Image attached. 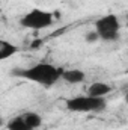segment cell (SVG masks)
<instances>
[{
    "label": "cell",
    "mask_w": 128,
    "mask_h": 130,
    "mask_svg": "<svg viewBox=\"0 0 128 130\" xmlns=\"http://www.w3.org/2000/svg\"><path fill=\"white\" fill-rule=\"evenodd\" d=\"M62 70L63 68L48 64V62H38L27 68H15V70H12V74L15 77H21V79H26V80L35 82L38 85L50 88L60 80Z\"/></svg>",
    "instance_id": "cell-1"
},
{
    "label": "cell",
    "mask_w": 128,
    "mask_h": 130,
    "mask_svg": "<svg viewBox=\"0 0 128 130\" xmlns=\"http://www.w3.org/2000/svg\"><path fill=\"white\" fill-rule=\"evenodd\" d=\"M54 23V15L48 11L44 9H38L35 8L32 11H29L27 14H24L20 18V24L26 29H32V30H41V29H47Z\"/></svg>",
    "instance_id": "cell-2"
},
{
    "label": "cell",
    "mask_w": 128,
    "mask_h": 130,
    "mask_svg": "<svg viewBox=\"0 0 128 130\" xmlns=\"http://www.w3.org/2000/svg\"><path fill=\"white\" fill-rule=\"evenodd\" d=\"M121 23L115 14L104 15L95 21V32L98 33L99 39L102 41H116L119 39Z\"/></svg>",
    "instance_id": "cell-3"
},
{
    "label": "cell",
    "mask_w": 128,
    "mask_h": 130,
    "mask_svg": "<svg viewBox=\"0 0 128 130\" xmlns=\"http://www.w3.org/2000/svg\"><path fill=\"white\" fill-rule=\"evenodd\" d=\"M105 107V100L91 95H78V97L66 100V109L72 112H99Z\"/></svg>",
    "instance_id": "cell-4"
},
{
    "label": "cell",
    "mask_w": 128,
    "mask_h": 130,
    "mask_svg": "<svg viewBox=\"0 0 128 130\" xmlns=\"http://www.w3.org/2000/svg\"><path fill=\"white\" fill-rule=\"evenodd\" d=\"M60 79L65 80L66 83L77 85V83H81L86 80V74H84V71H81L78 68H69V70H62Z\"/></svg>",
    "instance_id": "cell-5"
},
{
    "label": "cell",
    "mask_w": 128,
    "mask_h": 130,
    "mask_svg": "<svg viewBox=\"0 0 128 130\" xmlns=\"http://www.w3.org/2000/svg\"><path fill=\"white\" fill-rule=\"evenodd\" d=\"M112 86L104 83V82H95L88 88V95L91 97H98V98H104L105 95H109L112 92Z\"/></svg>",
    "instance_id": "cell-6"
},
{
    "label": "cell",
    "mask_w": 128,
    "mask_h": 130,
    "mask_svg": "<svg viewBox=\"0 0 128 130\" xmlns=\"http://www.w3.org/2000/svg\"><path fill=\"white\" fill-rule=\"evenodd\" d=\"M17 52H18V47L15 44H12L8 39L0 38V61H6V59L12 58Z\"/></svg>",
    "instance_id": "cell-7"
},
{
    "label": "cell",
    "mask_w": 128,
    "mask_h": 130,
    "mask_svg": "<svg viewBox=\"0 0 128 130\" xmlns=\"http://www.w3.org/2000/svg\"><path fill=\"white\" fill-rule=\"evenodd\" d=\"M8 130H32L30 126L26 123L24 117L23 115H18L15 118H12L9 123H8Z\"/></svg>",
    "instance_id": "cell-8"
},
{
    "label": "cell",
    "mask_w": 128,
    "mask_h": 130,
    "mask_svg": "<svg viewBox=\"0 0 128 130\" xmlns=\"http://www.w3.org/2000/svg\"><path fill=\"white\" fill-rule=\"evenodd\" d=\"M23 117H24L26 123L30 126L32 130H36L41 124H42V118H41V115L36 113V112H26V113H23Z\"/></svg>",
    "instance_id": "cell-9"
},
{
    "label": "cell",
    "mask_w": 128,
    "mask_h": 130,
    "mask_svg": "<svg viewBox=\"0 0 128 130\" xmlns=\"http://www.w3.org/2000/svg\"><path fill=\"white\" fill-rule=\"evenodd\" d=\"M84 38H86V41H88V42H96V41L99 39V36H98V33H96L95 30H94V32H92V30H91V32H88Z\"/></svg>",
    "instance_id": "cell-10"
},
{
    "label": "cell",
    "mask_w": 128,
    "mask_h": 130,
    "mask_svg": "<svg viewBox=\"0 0 128 130\" xmlns=\"http://www.w3.org/2000/svg\"><path fill=\"white\" fill-rule=\"evenodd\" d=\"M3 126V118H2V115H0V127Z\"/></svg>",
    "instance_id": "cell-11"
}]
</instances>
